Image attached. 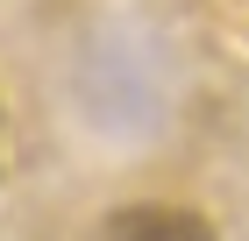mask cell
Segmentation results:
<instances>
[{
  "instance_id": "obj_1",
  "label": "cell",
  "mask_w": 249,
  "mask_h": 241,
  "mask_svg": "<svg viewBox=\"0 0 249 241\" xmlns=\"http://www.w3.org/2000/svg\"><path fill=\"white\" fill-rule=\"evenodd\" d=\"M86 241H213V227L192 213V206H121V213H107V220L93 227Z\"/></svg>"
}]
</instances>
